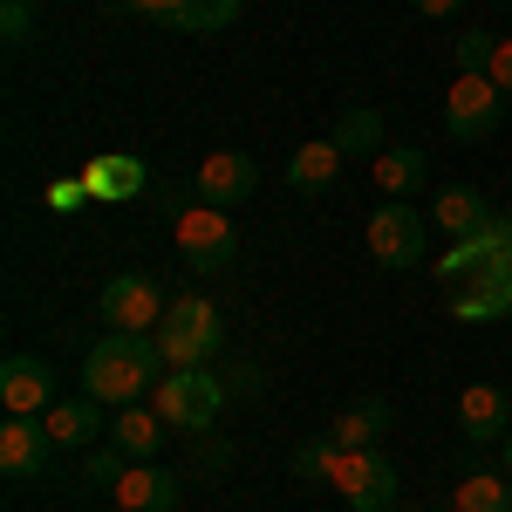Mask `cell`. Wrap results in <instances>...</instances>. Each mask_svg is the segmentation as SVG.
<instances>
[{
    "instance_id": "4316f807",
    "label": "cell",
    "mask_w": 512,
    "mask_h": 512,
    "mask_svg": "<svg viewBox=\"0 0 512 512\" xmlns=\"http://www.w3.org/2000/svg\"><path fill=\"white\" fill-rule=\"evenodd\" d=\"M28 28H35V7H28V0H7V7H0V35H7V48H21Z\"/></svg>"
},
{
    "instance_id": "9a60e30c",
    "label": "cell",
    "mask_w": 512,
    "mask_h": 512,
    "mask_svg": "<svg viewBox=\"0 0 512 512\" xmlns=\"http://www.w3.org/2000/svg\"><path fill=\"white\" fill-rule=\"evenodd\" d=\"M499 212H492V198L485 192H472V185H444V192L431 198V226H444L451 239H472V233H485Z\"/></svg>"
},
{
    "instance_id": "e0dca14e",
    "label": "cell",
    "mask_w": 512,
    "mask_h": 512,
    "mask_svg": "<svg viewBox=\"0 0 512 512\" xmlns=\"http://www.w3.org/2000/svg\"><path fill=\"white\" fill-rule=\"evenodd\" d=\"M424 171H431L424 144H390L383 158H369V178H376L383 198H417L424 192Z\"/></svg>"
},
{
    "instance_id": "ffe728a7",
    "label": "cell",
    "mask_w": 512,
    "mask_h": 512,
    "mask_svg": "<svg viewBox=\"0 0 512 512\" xmlns=\"http://www.w3.org/2000/svg\"><path fill=\"white\" fill-rule=\"evenodd\" d=\"M164 431H171L164 417H151V410H137V403H123V417L110 424V444H117L123 458H137V465H144V458H158Z\"/></svg>"
},
{
    "instance_id": "3957f363",
    "label": "cell",
    "mask_w": 512,
    "mask_h": 512,
    "mask_svg": "<svg viewBox=\"0 0 512 512\" xmlns=\"http://www.w3.org/2000/svg\"><path fill=\"white\" fill-rule=\"evenodd\" d=\"M219 410H226V383H219L212 369H164L158 376V417L171 431L205 437L219 424Z\"/></svg>"
},
{
    "instance_id": "6da1fadb",
    "label": "cell",
    "mask_w": 512,
    "mask_h": 512,
    "mask_svg": "<svg viewBox=\"0 0 512 512\" xmlns=\"http://www.w3.org/2000/svg\"><path fill=\"white\" fill-rule=\"evenodd\" d=\"M444 280V308L451 321H506L512 315V219L499 212L485 233L451 239V253L437 260Z\"/></svg>"
},
{
    "instance_id": "d4e9b609",
    "label": "cell",
    "mask_w": 512,
    "mask_h": 512,
    "mask_svg": "<svg viewBox=\"0 0 512 512\" xmlns=\"http://www.w3.org/2000/svg\"><path fill=\"white\" fill-rule=\"evenodd\" d=\"M492 48H499V35H485V28H472V35H458V76H485L492 69Z\"/></svg>"
},
{
    "instance_id": "f1b7e54d",
    "label": "cell",
    "mask_w": 512,
    "mask_h": 512,
    "mask_svg": "<svg viewBox=\"0 0 512 512\" xmlns=\"http://www.w3.org/2000/svg\"><path fill=\"white\" fill-rule=\"evenodd\" d=\"M485 76H492V82L512 96V41H506V35H499V48H492V69H485Z\"/></svg>"
},
{
    "instance_id": "277c9868",
    "label": "cell",
    "mask_w": 512,
    "mask_h": 512,
    "mask_svg": "<svg viewBox=\"0 0 512 512\" xmlns=\"http://www.w3.org/2000/svg\"><path fill=\"white\" fill-rule=\"evenodd\" d=\"M219 308H205V301H171V315L158 321V355L164 369H205L212 355H219Z\"/></svg>"
},
{
    "instance_id": "52a82bcc",
    "label": "cell",
    "mask_w": 512,
    "mask_h": 512,
    "mask_svg": "<svg viewBox=\"0 0 512 512\" xmlns=\"http://www.w3.org/2000/svg\"><path fill=\"white\" fill-rule=\"evenodd\" d=\"M171 233H178V253H185L192 274H219V267H233V253H239V233L219 205H185L171 219Z\"/></svg>"
},
{
    "instance_id": "83f0119b",
    "label": "cell",
    "mask_w": 512,
    "mask_h": 512,
    "mask_svg": "<svg viewBox=\"0 0 512 512\" xmlns=\"http://www.w3.org/2000/svg\"><path fill=\"white\" fill-rule=\"evenodd\" d=\"M123 472H130V465H123V451H117V444H110V451H96V458H89V472H82V478H89V485H103V492H110V485H117Z\"/></svg>"
},
{
    "instance_id": "7402d4cb",
    "label": "cell",
    "mask_w": 512,
    "mask_h": 512,
    "mask_svg": "<svg viewBox=\"0 0 512 512\" xmlns=\"http://www.w3.org/2000/svg\"><path fill=\"white\" fill-rule=\"evenodd\" d=\"M451 512H512V478L506 472H465L451 492Z\"/></svg>"
},
{
    "instance_id": "f546056e",
    "label": "cell",
    "mask_w": 512,
    "mask_h": 512,
    "mask_svg": "<svg viewBox=\"0 0 512 512\" xmlns=\"http://www.w3.org/2000/svg\"><path fill=\"white\" fill-rule=\"evenodd\" d=\"M260 383H267V376H260V362H239L233 376H226V390H233V396H253Z\"/></svg>"
},
{
    "instance_id": "5bb4252c",
    "label": "cell",
    "mask_w": 512,
    "mask_h": 512,
    "mask_svg": "<svg viewBox=\"0 0 512 512\" xmlns=\"http://www.w3.org/2000/svg\"><path fill=\"white\" fill-rule=\"evenodd\" d=\"M110 499H117L123 512H171L178 506V478L164 472L158 458H144V465H130V472L110 485Z\"/></svg>"
},
{
    "instance_id": "2e32d148",
    "label": "cell",
    "mask_w": 512,
    "mask_h": 512,
    "mask_svg": "<svg viewBox=\"0 0 512 512\" xmlns=\"http://www.w3.org/2000/svg\"><path fill=\"white\" fill-rule=\"evenodd\" d=\"M458 431L472 437V444H492V437L512 431V403L506 390H492V383H472V390L458 396Z\"/></svg>"
},
{
    "instance_id": "d6a6232c",
    "label": "cell",
    "mask_w": 512,
    "mask_h": 512,
    "mask_svg": "<svg viewBox=\"0 0 512 512\" xmlns=\"http://www.w3.org/2000/svg\"><path fill=\"white\" fill-rule=\"evenodd\" d=\"M410 7H417V14H431V21H444V14H458L465 0H410Z\"/></svg>"
},
{
    "instance_id": "4fadbf2b",
    "label": "cell",
    "mask_w": 512,
    "mask_h": 512,
    "mask_svg": "<svg viewBox=\"0 0 512 512\" xmlns=\"http://www.w3.org/2000/svg\"><path fill=\"white\" fill-rule=\"evenodd\" d=\"M48 451H55V437L41 417H7L0 424V472L7 478H41L48 472Z\"/></svg>"
},
{
    "instance_id": "9c48e42d",
    "label": "cell",
    "mask_w": 512,
    "mask_h": 512,
    "mask_svg": "<svg viewBox=\"0 0 512 512\" xmlns=\"http://www.w3.org/2000/svg\"><path fill=\"white\" fill-rule=\"evenodd\" d=\"M506 117V89L492 76H458L451 82V96H444V130L458 137V144H478V137H492Z\"/></svg>"
},
{
    "instance_id": "8fae6325",
    "label": "cell",
    "mask_w": 512,
    "mask_h": 512,
    "mask_svg": "<svg viewBox=\"0 0 512 512\" xmlns=\"http://www.w3.org/2000/svg\"><path fill=\"white\" fill-rule=\"evenodd\" d=\"M260 192V164L246 158V151H212V158L198 164V205H246V198Z\"/></svg>"
},
{
    "instance_id": "1f68e13d",
    "label": "cell",
    "mask_w": 512,
    "mask_h": 512,
    "mask_svg": "<svg viewBox=\"0 0 512 512\" xmlns=\"http://www.w3.org/2000/svg\"><path fill=\"white\" fill-rule=\"evenodd\" d=\"M82 192H89V185H76V178H62V185H55V212H76V205H82Z\"/></svg>"
},
{
    "instance_id": "5b68a950",
    "label": "cell",
    "mask_w": 512,
    "mask_h": 512,
    "mask_svg": "<svg viewBox=\"0 0 512 512\" xmlns=\"http://www.w3.org/2000/svg\"><path fill=\"white\" fill-rule=\"evenodd\" d=\"M328 485H335L355 512H390L403 478H396V465L383 458V451H342V444H335V458H328Z\"/></svg>"
},
{
    "instance_id": "d6986e66",
    "label": "cell",
    "mask_w": 512,
    "mask_h": 512,
    "mask_svg": "<svg viewBox=\"0 0 512 512\" xmlns=\"http://www.w3.org/2000/svg\"><path fill=\"white\" fill-rule=\"evenodd\" d=\"M390 431V403L383 396H369V403H349L335 424H328V437L342 444V451H376V437Z\"/></svg>"
},
{
    "instance_id": "8992f818",
    "label": "cell",
    "mask_w": 512,
    "mask_h": 512,
    "mask_svg": "<svg viewBox=\"0 0 512 512\" xmlns=\"http://www.w3.org/2000/svg\"><path fill=\"white\" fill-rule=\"evenodd\" d=\"M424 246H431V226H424V212H417V205L390 198V205H376V212H369V260H376V267L403 274V267H417V260H424Z\"/></svg>"
},
{
    "instance_id": "ba28073f",
    "label": "cell",
    "mask_w": 512,
    "mask_h": 512,
    "mask_svg": "<svg viewBox=\"0 0 512 512\" xmlns=\"http://www.w3.org/2000/svg\"><path fill=\"white\" fill-rule=\"evenodd\" d=\"M96 315L110 321L117 335H158V321L171 315V301H164V287L151 274H117L103 287V308Z\"/></svg>"
},
{
    "instance_id": "7c38bea8",
    "label": "cell",
    "mask_w": 512,
    "mask_h": 512,
    "mask_svg": "<svg viewBox=\"0 0 512 512\" xmlns=\"http://www.w3.org/2000/svg\"><path fill=\"white\" fill-rule=\"evenodd\" d=\"M123 7L151 14V21L178 28V35H219V28L239 21V0H123Z\"/></svg>"
},
{
    "instance_id": "836d02e7",
    "label": "cell",
    "mask_w": 512,
    "mask_h": 512,
    "mask_svg": "<svg viewBox=\"0 0 512 512\" xmlns=\"http://www.w3.org/2000/svg\"><path fill=\"white\" fill-rule=\"evenodd\" d=\"M499 444H506V478H512V431H506V437H499Z\"/></svg>"
},
{
    "instance_id": "30bf717a",
    "label": "cell",
    "mask_w": 512,
    "mask_h": 512,
    "mask_svg": "<svg viewBox=\"0 0 512 512\" xmlns=\"http://www.w3.org/2000/svg\"><path fill=\"white\" fill-rule=\"evenodd\" d=\"M62 396H55V369L41 355H7L0 362V410L7 417H48Z\"/></svg>"
},
{
    "instance_id": "cb8c5ba5",
    "label": "cell",
    "mask_w": 512,
    "mask_h": 512,
    "mask_svg": "<svg viewBox=\"0 0 512 512\" xmlns=\"http://www.w3.org/2000/svg\"><path fill=\"white\" fill-rule=\"evenodd\" d=\"M335 144H342V158H383V117L376 110H349L335 123Z\"/></svg>"
},
{
    "instance_id": "603a6c76",
    "label": "cell",
    "mask_w": 512,
    "mask_h": 512,
    "mask_svg": "<svg viewBox=\"0 0 512 512\" xmlns=\"http://www.w3.org/2000/svg\"><path fill=\"white\" fill-rule=\"evenodd\" d=\"M82 185H89V198H130V192H144V164L137 158H103V164L82 171Z\"/></svg>"
},
{
    "instance_id": "4dcf8cb0",
    "label": "cell",
    "mask_w": 512,
    "mask_h": 512,
    "mask_svg": "<svg viewBox=\"0 0 512 512\" xmlns=\"http://www.w3.org/2000/svg\"><path fill=\"white\" fill-rule=\"evenodd\" d=\"M198 465H212V472H219V465H226V458H233V451H226V444H219V437H198V451H192Z\"/></svg>"
},
{
    "instance_id": "e575fe53",
    "label": "cell",
    "mask_w": 512,
    "mask_h": 512,
    "mask_svg": "<svg viewBox=\"0 0 512 512\" xmlns=\"http://www.w3.org/2000/svg\"><path fill=\"white\" fill-rule=\"evenodd\" d=\"M499 7H506V0H499Z\"/></svg>"
},
{
    "instance_id": "484cf974",
    "label": "cell",
    "mask_w": 512,
    "mask_h": 512,
    "mask_svg": "<svg viewBox=\"0 0 512 512\" xmlns=\"http://www.w3.org/2000/svg\"><path fill=\"white\" fill-rule=\"evenodd\" d=\"M328 458H335V437H315V444L294 451V472L301 478H328Z\"/></svg>"
},
{
    "instance_id": "44dd1931",
    "label": "cell",
    "mask_w": 512,
    "mask_h": 512,
    "mask_svg": "<svg viewBox=\"0 0 512 512\" xmlns=\"http://www.w3.org/2000/svg\"><path fill=\"white\" fill-rule=\"evenodd\" d=\"M96 410H103L96 396H62V403L41 417V424H48V437H55V451H69V444H89V437H96V424H103Z\"/></svg>"
},
{
    "instance_id": "7a4b0ae2",
    "label": "cell",
    "mask_w": 512,
    "mask_h": 512,
    "mask_svg": "<svg viewBox=\"0 0 512 512\" xmlns=\"http://www.w3.org/2000/svg\"><path fill=\"white\" fill-rule=\"evenodd\" d=\"M158 369H164V355L151 335H117L110 328L96 349L82 355V396H96V403H137Z\"/></svg>"
},
{
    "instance_id": "ac0fdd59",
    "label": "cell",
    "mask_w": 512,
    "mask_h": 512,
    "mask_svg": "<svg viewBox=\"0 0 512 512\" xmlns=\"http://www.w3.org/2000/svg\"><path fill=\"white\" fill-rule=\"evenodd\" d=\"M335 171H342V144H335V137H315V144H301V151L287 158V185L301 198H315V192L335 185Z\"/></svg>"
}]
</instances>
